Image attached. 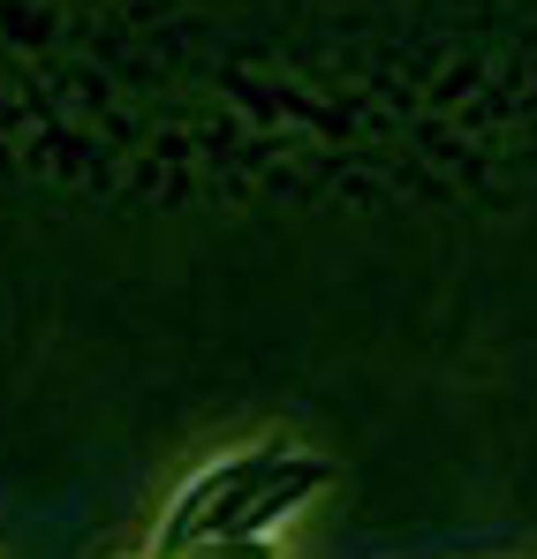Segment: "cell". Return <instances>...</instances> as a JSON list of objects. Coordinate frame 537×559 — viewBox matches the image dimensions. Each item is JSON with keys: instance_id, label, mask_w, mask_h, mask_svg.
<instances>
[{"instance_id": "obj_1", "label": "cell", "mask_w": 537, "mask_h": 559, "mask_svg": "<svg viewBox=\"0 0 537 559\" xmlns=\"http://www.w3.org/2000/svg\"><path fill=\"white\" fill-rule=\"evenodd\" d=\"M189 559H197V552H189Z\"/></svg>"}]
</instances>
